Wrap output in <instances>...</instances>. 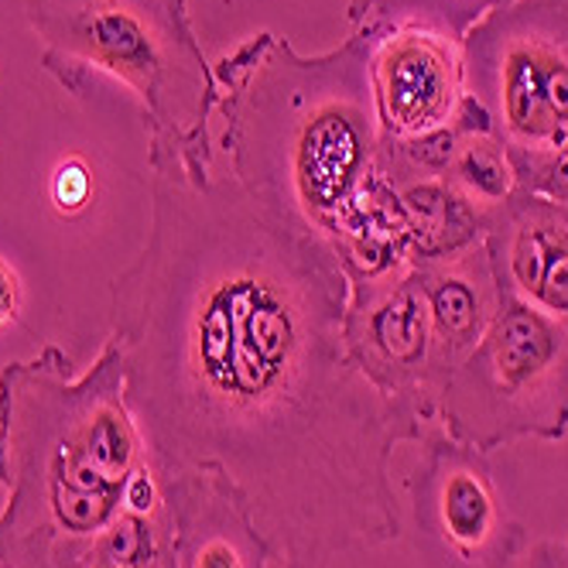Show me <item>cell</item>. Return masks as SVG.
Here are the masks:
<instances>
[{"instance_id": "obj_1", "label": "cell", "mask_w": 568, "mask_h": 568, "mask_svg": "<svg viewBox=\"0 0 568 568\" xmlns=\"http://www.w3.org/2000/svg\"><path fill=\"white\" fill-rule=\"evenodd\" d=\"M151 169L154 223L116 281V353L158 473L210 476L271 568H329L400 538L390 459L432 425L353 363L339 247L261 210L213 161Z\"/></svg>"}, {"instance_id": "obj_2", "label": "cell", "mask_w": 568, "mask_h": 568, "mask_svg": "<svg viewBox=\"0 0 568 568\" xmlns=\"http://www.w3.org/2000/svg\"><path fill=\"white\" fill-rule=\"evenodd\" d=\"M377 28H356L322 55L257 34L216 69V106L233 179L271 216L336 243V230L377 172Z\"/></svg>"}, {"instance_id": "obj_3", "label": "cell", "mask_w": 568, "mask_h": 568, "mask_svg": "<svg viewBox=\"0 0 568 568\" xmlns=\"http://www.w3.org/2000/svg\"><path fill=\"white\" fill-rule=\"evenodd\" d=\"M42 62L72 93L87 72L128 83L151 120V158L213 161L216 75L206 65L185 0H28Z\"/></svg>"}, {"instance_id": "obj_4", "label": "cell", "mask_w": 568, "mask_h": 568, "mask_svg": "<svg viewBox=\"0 0 568 568\" xmlns=\"http://www.w3.org/2000/svg\"><path fill=\"white\" fill-rule=\"evenodd\" d=\"M466 97L507 148L517 192H531L568 144V0H507L463 38Z\"/></svg>"}, {"instance_id": "obj_5", "label": "cell", "mask_w": 568, "mask_h": 568, "mask_svg": "<svg viewBox=\"0 0 568 568\" xmlns=\"http://www.w3.org/2000/svg\"><path fill=\"white\" fill-rule=\"evenodd\" d=\"M438 425L479 453L568 432V322L500 292L476 349L449 374Z\"/></svg>"}, {"instance_id": "obj_6", "label": "cell", "mask_w": 568, "mask_h": 568, "mask_svg": "<svg viewBox=\"0 0 568 568\" xmlns=\"http://www.w3.org/2000/svg\"><path fill=\"white\" fill-rule=\"evenodd\" d=\"M408 494L422 531L463 565L514 568L520 561L527 535L507 510L486 453L449 432H425Z\"/></svg>"}, {"instance_id": "obj_7", "label": "cell", "mask_w": 568, "mask_h": 568, "mask_svg": "<svg viewBox=\"0 0 568 568\" xmlns=\"http://www.w3.org/2000/svg\"><path fill=\"white\" fill-rule=\"evenodd\" d=\"M346 346L374 387L415 408L428 425H438L442 381L435 371L428 302L415 264L367 284H349Z\"/></svg>"}, {"instance_id": "obj_8", "label": "cell", "mask_w": 568, "mask_h": 568, "mask_svg": "<svg viewBox=\"0 0 568 568\" xmlns=\"http://www.w3.org/2000/svg\"><path fill=\"white\" fill-rule=\"evenodd\" d=\"M374 93L384 138L412 141L459 124L463 42L428 28H377Z\"/></svg>"}, {"instance_id": "obj_9", "label": "cell", "mask_w": 568, "mask_h": 568, "mask_svg": "<svg viewBox=\"0 0 568 568\" xmlns=\"http://www.w3.org/2000/svg\"><path fill=\"white\" fill-rule=\"evenodd\" d=\"M483 247L504 295L568 322V206L517 192L486 223Z\"/></svg>"}, {"instance_id": "obj_10", "label": "cell", "mask_w": 568, "mask_h": 568, "mask_svg": "<svg viewBox=\"0 0 568 568\" xmlns=\"http://www.w3.org/2000/svg\"><path fill=\"white\" fill-rule=\"evenodd\" d=\"M425 302H428V322H432V349H435V371L445 387L449 374L476 349L483 333L500 308V284L490 267L483 240L473 247L415 264Z\"/></svg>"}, {"instance_id": "obj_11", "label": "cell", "mask_w": 568, "mask_h": 568, "mask_svg": "<svg viewBox=\"0 0 568 568\" xmlns=\"http://www.w3.org/2000/svg\"><path fill=\"white\" fill-rule=\"evenodd\" d=\"M169 483L172 568H271L267 555L236 504L202 473H175Z\"/></svg>"}, {"instance_id": "obj_12", "label": "cell", "mask_w": 568, "mask_h": 568, "mask_svg": "<svg viewBox=\"0 0 568 568\" xmlns=\"http://www.w3.org/2000/svg\"><path fill=\"white\" fill-rule=\"evenodd\" d=\"M445 182L483 223H490L517 195L514 161L469 97L459 113V138L449 165H445Z\"/></svg>"}, {"instance_id": "obj_13", "label": "cell", "mask_w": 568, "mask_h": 568, "mask_svg": "<svg viewBox=\"0 0 568 568\" xmlns=\"http://www.w3.org/2000/svg\"><path fill=\"white\" fill-rule=\"evenodd\" d=\"M507 0H349L356 28H428L463 42L466 31Z\"/></svg>"}, {"instance_id": "obj_14", "label": "cell", "mask_w": 568, "mask_h": 568, "mask_svg": "<svg viewBox=\"0 0 568 568\" xmlns=\"http://www.w3.org/2000/svg\"><path fill=\"white\" fill-rule=\"evenodd\" d=\"M52 192H55V202H59L62 210H79V206H83L87 195H90V172H87V165H79V161H65V165L59 169V175H55Z\"/></svg>"}, {"instance_id": "obj_15", "label": "cell", "mask_w": 568, "mask_h": 568, "mask_svg": "<svg viewBox=\"0 0 568 568\" xmlns=\"http://www.w3.org/2000/svg\"><path fill=\"white\" fill-rule=\"evenodd\" d=\"M531 195H545V199L558 202V206H568V144L551 154L545 172L531 185Z\"/></svg>"}, {"instance_id": "obj_16", "label": "cell", "mask_w": 568, "mask_h": 568, "mask_svg": "<svg viewBox=\"0 0 568 568\" xmlns=\"http://www.w3.org/2000/svg\"><path fill=\"white\" fill-rule=\"evenodd\" d=\"M18 308H21V284L14 277V271L0 261V329L11 326L18 318Z\"/></svg>"}, {"instance_id": "obj_17", "label": "cell", "mask_w": 568, "mask_h": 568, "mask_svg": "<svg viewBox=\"0 0 568 568\" xmlns=\"http://www.w3.org/2000/svg\"><path fill=\"white\" fill-rule=\"evenodd\" d=\"M531 568H568V541H545L531 551Z\"/></svg>"}]
</instances>
